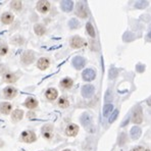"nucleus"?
<instances>
[{
    "label": "nucleus",
    "instance_id": "f03ea898",
    "mask_svg": "<svg viewBox=\"0 0 151 151\" xmlns=\"http://www.w3.org/2000/svg\"><path fill=\"white\" fill-rule=\"evenodd\" d=\"M34 60H35V53L33 52L32 50H28L22 54L21 61L23 63V64H25V65L31 64Z\"/></svg>",
    "mask_w": 151,
    "mask_h": 151
},
{
    "label": "nucleus",
    "instance_id": "39448f33",
    "mask_svg": "<svg viewBox=\"0 0 151 151\" xmlns=\"http://www.w3.org/2000/svg\"><path fill=\"white\" fill-rule=\"evenodd\" d=\"M143 121V115H142V109L140 106H137L133 112V122L135 124H141Z\"/></svg>",
    "mask_w": 151,
    "mask_h": 151
},
{
    "label": "nucleus",
    "instance_id": "7ed1b4c3",
    "mask_svg": "<svg viewBox=\"0 0 151 151\" xmlns=\"http://www.w3.org/2000/svg\"><path fill=\"white\" fill-rule=\"evenodd\" d=\"M37 10L41 13H47L50 9V2L49 1H45V0H42V1H38L37 2V6H36Z\"/></svg>",
    "mask_w": 151,
    "mask_h": 151
},
{
    "label": "nucleus",
    "instance_id": "423d86ee",
    "mask_svg": "<svg viewBox=\"0 0 151 151\" xmlns=\"http://www.w3.org/2000/svg\"><path fill=\"white\" fill-rule=\"evenodd\" d=\"M82 77H83V79L85 80V81H93V80L95 79V77H96V73H95V70H93V68H87V70H85L83 72V74H82Z\"/></svg>",
    "mask_w": 151,
    "mask_h": 151
},
{
    "label": "nucleus",
    "instance_id": "b1692460",
    "mask_svg": "<svg viewBox=\"0 0 151 151\" xmlns=\"http://www.w3.org/2000/svg\"><path fill=\"white\" fill-rule=\"evenodd\" d=\"M10 6H12L13 10L19 12L22 9V7H23V3H22V1H19V0H13V1H12V3H10Z\"/></svg>",
    "mask_w": 151,
    "mask_h": 151
},
{
    "label": "nucleus",
    "instance_id": "c9c22d12",
    "mask_svg": "<svg viewBox=\"0 0 151 151\" xmlns=\"http://www.w3.org/2000/svg\"><path fill=\"white\" fill-rule=\"evenodd\" d=\"M137 70H138V72H140V73L143 72V70H144V65L142 66V65H140V64H139V65L137 66Z\"/></svg>",
    "mask_w": 151,
    "mask_h": 151
},
{
    "label": "nucleus",
    "instance_id": "9b49d317",
    "mask_svg": "<svg viewBox=\"0 0 151 151\" xmlns=\"http://www.w3.org/2000/svg\"><path fill=\"white\" fill-rule=\"evenodd\" d=\"M23 117H24V111L22 109H19V108L13 110L12 112V119L13 123H19V121L23 119Z\"/></svg>",
    "mask_w": 151,
    "mask_h": 151
},
{
    "label": "nucleus",
    "instance_id": "6ab92c4d",
    "mask_svg": "<svg viewBox=\"0 0 151 151\" xmlns=\"http://www.w3.org/2000/svg\"><path fill=\"white\" fill-rule=\"evenodd\" d=\"M34 31L38 36H43V35L46 33L45 27H44L43 25H41V24H37V25L34 27Z\"/></svg>",
    "mask_w": 151,
    "mask_h": 151
},
{
    "label": "nucleus",
    "instance_id": "2eb2a0df",
    "mask_svg": "<svg viewBox=\"0 0 151 151\" xmlns=\"http://www.w3.org/2000/svg\"><path fill=\"white\" fill-rule=\"evenodd\" d=\"M19 78L17 77L13 73H10V72H7L3 75V80L5 83H8V84H12V83H15L17 81Z\"/></svg>",
    "mask_w": 151,
    "mask_h": 151
},
{
    "label": "nucleus",
    "instance_id": "5701e85b",
    "mask_svg": "<svg viewBox=\"0 0 151 151\" xmlns=\"http://www.w3.org/2000/svg\"><path fill=\"white\" fill-rule=\"evenodd\" d=\"M140 136H141V129L139 127H134L131 130V137H132V139L137 140Z\"/></svg>",
    "mask_w": 151,
    "mask_h": 151
},
{
    "label": "nucleus",
    "instance_id": "58836bf2",
    "mask_svg": "<svg viewBox=\"0 0 151 151\" xmlns=\"http://www.w3.org/2000/svg\"><path fill=\"white\" fill-rule=\"evenodd\" d=\"M147 103H148V105H151V97L147 100Z\"/></svg>",
    "mask_w": 151,
    "mask_h": 151
},
{
    "label": "nucleus",
    "instance_id": "ddd939ff",
    "mask_svg": "<svg viewBox=\"0 0 151 151\" xmlns=\"http://www.w3.org/2000/svg\"><path fill=\"white\" fill-rule=\"evenodd\" d=\"M12 110V105L9 103V102H2L0 104V112L2 114H5V115H8Z\"/></svg>",
    "mask_w": 151,
    "mask_h": 151
},
{
    "label": "nucleus",
    "instance_id": "4468645a",
    "mask_svg": "<svg viewBox=\"0 0 151 151\" xmlns=\"http://www.w3.org/2000/svg\"><path fill=\"white\" fill-rule=\"evenodd\" d=\"M49 65H50V60L48 58H46V57H42V58H40L37 63L38 68L41 70H45L46 68H48V66Z\"/></svg>",
    "mask_w": 151,
    "mask_h": 151
},
{
    "label": "nucleus",
    "instance_id": "412c9836",
    "mask_svg": "<svg viewBox=\"0 0 151 151\" xmlns=\"http://www.w3.org/2000/svg\"><path fill=\"white\" fill-rule=\"evenodd\" d=\"M43 132V136L46 139H50L52 137V127L51 126H45L42 130Z\"/></svg>",
    "mask_w": 151,
    "mask_h": 151
},
{
    "label": "nucleus",
    "instance_id": "a211bd4d",
    "mask_svg": "<svg viewBox=\"0 0 151 151\" xmlns=\"http://www.w3.org/2000/svg\"><path fill=\"white\" fill-rule=\"evenodd\" d=\"M57 95H58L57 90H56V89H54V88H49L45 93L46 98H47L48 100H51V101L55 100V99L57 98Z\"/></svg>",
    "mask_w": 151,
    "mask_h": 151
},
{
    "label": "nucleus",
    "instance_id": "7c9ffc66",
    "mask_svg": "<svg viewBox=\"0 0 151 151\" xmlns=\"http://www.w3.org/2000/svg\"><path fill=\"white\" fill-rule=\"evenodd\" d=\"M117 115H119V110H117V109L113 110V112L111 113V115H110V117H109V119H108V122H109V123H113V122H114L115 119H116Z\"/></svg>",
    "mask_w": 151,
    "mask_h": 151
},
{
    "label": "nucleus",
    "instance_id": "0eeeda50",
    "mask_svg": "<svg viewBox=\"0 0 151 151\" xmlns=\"http://www.w3.org/2000/svg\"><path fill=\"white\" fill-rule=\"evenodd\" d=\"M85 45V41L79 36H75L70 39V46L72 48H81Z\"/></svg>",
    "mask_w": 151,
    "mask_h": 151
},
{
    "label": "nucleus",
    "instance_id": "1a4fd4ad",
    "mask_svg": "<svg viewBox=\"0 0 151 151\" xmlns=\"http://www.w3.org/2000/svg\"><path fill=\"white\" fill-rule=\"evenodd\" d=\"M78 132H79V127L75 124H70L65 129V134L70 137H75L78 134Z\"/></svg>",
    "mask_w": 151,
    "mask_h": 151
},
{
    "label": "nucleus",
    "instance_id": "ea45409f",
    "mask_svg": "<svg viewBox=\"0 0 151 151\" xmlns=\"http://www.w3.org/2000/svg\"><path fill=\"white\" fill-rule=\"evenodd\" d=\"M63 151H70V149H64V150H63Z\"/></svg>",
    "mask_w": 151,
    "mask_h": 151
},
{
    "label": "nucleus",
    "instance_id": "72a5a7b5",
    "mask_svg": "<svg viewBox=\"0 0 151 151\" xmlns=\"http://www.w3.org/2000/svg\"><path fill=\"white\" fill-rule=\"evenodd\" d=\"M148 5V2L147 1H144V2H138V3L135 4V7L136 8H143V7H146Z\"/></svg>",
    "mask_w": 151,
    "mask_h": 151
},
{
    "label": "nucleus",
    "instance_id": "4be33fe9",
    "mask_svg": "<svg viewBox=\"0 0 151 151\" xmlns=\"http://www.w3.org/2000/svg\"><path fill=\"white\" fill-rule=\"evenodd\" d=\"M73 84H74V81L72 79H70V78H65L60 82V86L63 89H70L73 86Z\"/></svg>",
    "mask_w": 151,
    "mask_h": 151
},
{
    "label": "nucleus",
    "instance_id": "473e14b6",
    "mask_svg": "<svg viewBox=\"0 0 151 151\" xmlns=\"http://www.w3.org/2000/svg\"><path fill=\"white\" fill-rule=\"evenodd\" d=\"M78 27H79V22L75 19H70V29H77Z\"/></svg>",
    "mask_w": 151,
    "mask_h": 151
},
{
    "label": "nucleus",
    "instance_id": "a878e982",
    "mask_svg": "<svg viewBox=\"0 0 151 151\" xmlns=\"http://www.w3.org/2000/svg\"><path fill=\"white\" fill-rule=\"evenodd\" d=\"M24 42H25V40H24V38L22 36H15L12 40V43L14 44V45H23Z\"/></svg>",
    "mask_w": 151,
    "mask_h": 151
},
{
    "label": "nucleus",
    "instance_id": "f704fd0d",
    "mask_svg": "<svg viewBox=\"0 0 151 151\" xmlns=\"http://www.w3.org/2000/svg\"><path fill=\"white\" fill-rule=\"evenodd\" d=\"M131 151H150V150L147 149V148H144V147H141V146H138V147L133 148Z\"/></svg>",
    "mask_w": 151,
    "mask_h": 151
},
{
    "label": "nucleus",
    "instance_id": "cd10ccee",
    "mask_svg": "<svg viewBox=\"0 0 151 151\" xmlns=\"http://www.w3.org/2000/svg\"><path fill=\"white\" fill-rule=\"evenodd\" d=\"M8 53V46L5 43H0V56H4Z\"/></svg>",
    "mask_w": 151,
    "mask_h": 151
},
{
    "label": "nucleus",
    "instance_id": "aec40b11",
    "mask_svg": "<svg viewBox=\"0 0 151 151\" xmlns=\"http://www.w3.org/2000/svg\"><path fill=\"white\" fill-rule=\"evenodd\" d=\"M74 7V2L73 1H63L61 2V8L63 12H70Z\"/></svg>",
    "mask_w": 151,
    "mask_h": 151
},
{
    "label": "nucleus",
    "instance_id": "f8f14e48",
    "mask_svg": "<svg viewBox=\"0 0 151 151\" xmlns=\"http://www.w3.org/2000/svg\"><path fill=\"white\" fill-rule=\"evenodd\" d=\"M14 21V17H13L12 13L10 12H4L1 15V22L4 25H10L12 24V22Z\"/></svg>",
    "mask_w": 151,
    "mask_h": 151
},
{
    "label": "nucleus",
    "instance_id": "2f4dec72",
    "mask_svg": "<svg viewBox=\"0 0 151 151\" xmlns=\"http://www.w3.org/2000/svg\"><path fill=\"white\" fill-rule=\"evenodd\" d=\"M117 74H119V70L115 68H112L111 70H109V78L110 79H114V78H116Z\"/></svg>",
    "mask_w": 151,
    "mask_h": 151
},
{
    "label": "nucleus",
    "instance_id": "6e6552de",
    "mask_svg": "<svg viewBox=\"0 0 151 151\" xmlns=\"http://www.w3.org/2000/svg\"><path fill=\"white\" fill-rule=\"evenodd\" d=\"M86 64V60L85 58L81 56H76L74 59H73V65L75 66L77 70H82V68L85 66Z\"/></svg>",
    "mask_w": 151,
    "mask_h": 151
},
{
    "label": "nucleus",
    "instance_id": "dca6fc26",
    "mask_svg": "<svg viewBox=\"0 0 151 151\" xmlns=\"http://www.w3.org/2000/svg\"><path fill=\"white\" fill-rule=\"evenodd\" d=\"M24 105H25L27 108H29V109H34V108H36L38 106V101H37V99L33 98V97H29V98L26 99Z\"/></svg>",
    "mask_w": 151,
    "mask_h": 151
},
{
    "label": "nucleus",
    "instance_id": "c85d7f7f",
    "mask_svg": "<svg viewBox=\"0 0 151 151\" xmlns=\"http://www.w3.org/2000/svg\"><path fill=\"white\" fill-rule=\"evenodd\" d=\"M86 30H87L88 34L90 35L91 37H95V31H94V28H93L92 24L88 23L87 25H86Z\"/></svg>",
    "mask_w": 151,
    "mask_h": 151
},
{
    "label": "nucleus",
    "instance_id": "4c0bfd02",
    "mask_svg": "<svg viewBox=\"0 0 151 151\" xmlns=\"http://www.w3.org/2000/svg\"><path fill=\"white\" fill-rule=\"evenodd\" d=\"M147 40L148 41H151V32H149V34L147 35Z\"/></svg>",
    "mask_w": 151,
    "mask_h": 151
},
{
    "label": "nucleus",
    "instance_id": "c756f323",
    "mask_svg": "<svg viewBox=\"0 0 151 151\" xmlns=\"http://www.w3.org/2000/svg\"><path fill=\"white\" fill-rule=\"evenodd\" d=\"M112 109H113L112 104H106V105L104 106V108H103V115H104V116L108 115V113L111 111Z\"/></svg>",
    "mask_w": 151,
    "mask_h": 151
},
{
    "label": "nucleus",
    "instance_id": "f3484780",
    "mask_svg": "<svg viewBox=\"0 0 151 151\" xmlns=\"http://www.w3.org/2000/svg\"><path fill=\"white\" fill-rule=\"evenodd\" d=\"M77 15L80 17H87V9H86L85 5H84L82 2H80V3H78L77 5Z\"/></svg>",
    "mask_w": 151,
    "mask_h": 151
},
{
    "label": "nucleus",
    "instance_id": "20e7f679",
    "mask_svg": "<svg viewBox=\"0 0 151 151\" xmlns=\"http://www.w3.org/2000/svg\"><path fill=\"white\" fill-rule=\"evenodd\" d=\"M17 95V91L14 87H12V86H8V87L4 88L3 90V96L5 97L6 99L10 100V99H13L15 96Z\"/></svg>",
    "mask_w": 151,
    "mask_h": 151
},
{
    "label": "nucleus",
    "instance_id": "9d476101",
    "mask_svg": "<svg viewBox=\"0 0 151 151\" xmlns=\"http://www.w3.org/2000/svg\"><path fill=\"white\" fill-rule=\"evenodd\" d=\"M94 87L92 85H86L82 88V95L85 98H90L93 94H94Z\"/></svg>",
    "mask_w": 151,
    "mask_h": 151
},
{
    "label": "nucleus",
    "instance_id": "e433bc0d",
    "mask_svg": "<svg viewBox=\"0 0 151 151\" xmlns=\"http://www.w3.org/2000/svg\"><path fill=\"white\" fill-rule=\"evenodd\" d=\"M28 117L29 119H32V117H35V113L34 112H32V111H30L28 113Z\"/></svg>",
    "mask_w": 151,
    "mask_h": 151
},
{
    "label": "nucleus",
    "instance_id": "393cba45",
    "mask_svg": "<svg viewBox=\"0 0 151 151\" xmlns=\"http://www.w3.org/2000/svg\"><path fill=\"white\" fill-rule=\"evenodd\" d=\"M81 122H82V124L85 126V128H88V127L91 125V117H90V115L87 114V113H84V114L82 115Z\"/></svg>",
    "mask_w": 151,
    "mask_h": 151
},
{
    "label": "nucleus",
    "instance_id": "bb28decb",
    "mask_svg": "<svg viewBox=\"0 0 151 151\" xmlns=\"http://www.w3.org/2000/svg\"><path fill=\"white\" fill-rule=\"evenodd\" d=\"M58 105L60 106L61 108H65L70 105V102H68V98H65V97H60L58 100Z\"/></svg>",
    "mask_w": 151,
    "mask_h": 151
},
{
    "label": "nucleus",
    "instance_id": "f257e3e1",
    "mask_svg": "<svg viewBox=\"0 0 151 151\" xmlns=\"http://www.w3.org/2000/svg\"><path fill=\"white\" fill-rule=\"evenodd\" d=\"M21 140L25 143L31 144L33 142H35L37 140L36 134L32 131H24L21 134Z\"/></svg>",
    "mask_w": 151,
    "mask_h": 151
}]
</instances>
